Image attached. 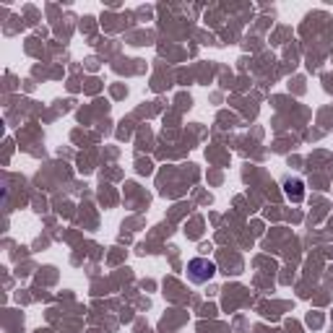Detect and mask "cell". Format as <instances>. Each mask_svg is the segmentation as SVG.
I'll list each match as a JSON object with an SVG mask.
<instances>
[{
  "mask_svg": "<svg viewBox=\"0 0 333 333\" xmlns=\"http://www.w3.org/2000/svg\"><path fill=\"white\" fill-rule=\"evenodd\" d=\"M214 274H216V266L206 258H193L190 263H187V276H190V281H195V284L208 281Z\"/></svg>",
  "mask_w": 333,
  "mask_h": 333,
  "instance_id": "6da1fadb",
  "label": "cell"
},
{
  "mask_svg": "<svg viewBox=\"0 0 333 333\" xmlns=\"http://www.w3.org/2000/svg\"><path fill=\"white\" fill-rule=\"evenodd\" d=\"M286 195L292 201H302V183L299 180H286Z\"/></svg>",
  "mask_w": 333,
  "mask_h": 333,
  "instance_id": "7a4b0ae2",
  "label": "cell"
}]
</instances>
